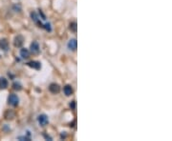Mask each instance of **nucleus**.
I'll use <instances>...</instances> for the list:
<instances>
[{
    "label": "nucleus",
    "instance_id": "f257e3e1",
    "mask_svg": "<svg viewBox=\"0 0 172 141\" xmlns=\"http://www.w3.org/2000/svg\"><path fill=\"white\" fill-rule=\"evenodd\" d=\"M8 103L12 106H17L18 103H19V98L16 94H10L8 97Z\"/></svg>",
    "mask_w": 172,
    "mask_h": 141
},
{
    "label": "nucleus",
    "instance_id": "f03ea898",
    "mask_svg": "<svg viewBox=\"0 0 172 141\" xmlns=\"http://www.w3.org/2000/svg\"><path fill=\"white\" fill-rule=\"evenodd\" d=\"M37 121H38V123L41 125V126H46V125L49 123V119H48L46 115H40V116L37 117Z\"/></svg>",
    "mask_w": 172,
    "mask_h": 141
},
{
    "label": "nucleus",
    "instance_id": "7ed1b4c3",
    "mask_svg": "<svg viewBox=\"0 0 172 141\" xmlns=\"http://www.w3.org/2000/svg\"><path fill=\"white\" fill-rule=\"evenodd\" d=\"M23 42H24V38H23L22 35H16V36L14 37L13 44H14L15 47H17V48L21 47L22 45H23Z\"/></svg>",
    "mask_w": 172,
    "mask_h": 141
},
{
    "label": "nucleus",
    "instance_id": "20e7f679",
    "mask_svg": "<svg viewBox=\"0 0 172 141\" xmlns=\"http://www.w3.org/2000/svg\"><path fill=\"white\" fill-rule=\"evenodd\" d=\"M49 91L51 92L52 94H58L60 92V87L58 84H56V83H52L50 87H49Z\"/></svg>",
    "mask_w": 172,
    "mask_h": 141
},
{
    "label": "nucleus",
    "instance_id": "39448f33",
    "mask_svg": "<svg viewBox=\"0 0 172 141\" xmlns=\"http://www.w3.org/2000/svg\"><path fill=\"white\" fill-rule=\"evenodd\" d=\"M30 49H31V51H32L33 53H38L39 52L38 43L36 42V41H33V43H31Z\"/></svg>",
    "mask_w": 172,
    "mask_h": 141
},
{
    "label": "nucleus",
    "instance_id": "423d86ee",
    "mask_svg": "<svg viewBox=\"0 0 172 141\" xmlns=\"http://www.w3.org/2000/svg\"><path fill=\"white\" fill-rule=\"evenodd\" d=\"M0 49L4 51H7L9 50V42L7 39L3 38L0 40Z\"/></svg>",
    "mask_w": 172,
    "mask_h": 141
},
{
    "label": "nucleus",
    "instance_id": "0eeeda50",
    "mask_svg": "<svg viewBox=\"0 0 172 141\" xmlns=\"http://www.w3.org/2000/svg\"><path fill=\"white\" fill-rule=\"evenodd\" d=\"M27 65L31 68L35 69V70H40V68H41V64L37 61H30V62L27 63Z\"/></svg>",
    "mask_w": 172,
    "mask_h": 141
},
{
    "label": "nucleus",
    "instance_id": "6e6552de",
    "mask_svg": "<svg viewBox=\"0 0 172 141\" xmlns=\"http://www.w3.org/2000/svg\"><path fill=\"white\" fill-rule=\"evenodd\" d=\"M77 47V42L76 39H71L68 42V48L72 51H76Z\"/></svg>",
    "mask_w": 172,
    "mask_h": 141
},
{
    "label": "nucleus",
    "instance_id": "1a4fd4ad",
    "mask_svg": "<svg viewBox=\"0 0 172 141\" xmlns=\"http://www.w3.org/2000/svg\"><path fill=\"white\" fill-rule=\"evenodd\" d=\"M63 92H64L65 95H67V96H70L71 94H73V88H72V86L70 85H66L63 88Z\"/></svg>",
    "mask_w": 172,
    "mask_h": 141
},
{
    "label": "nucleus",
    "instance_id": "9d476101",
    "mask_svg": "<svg viewBox=\"0 0 172 141\" xmlns=\"http://www.w3.org/2000/svg\"><path fill=\"white\" fill-rule=\"evenodd\" d=\"M8 87V80L5 77H0V90H4Z\"/></svg>",
    "mask_w": 172,
    "mask_h": 141
},
{
    "label": "nucleus",
    "instance_id": "9b49d317",
    "mask_svg": "<svg viewBox=\"0 0 172 141\" xmlns=\"http://www.w3.org/2000/svg\"><path fill=\"white\" fill-rule=\"evenodd\" d=\"M20 55H21L22 58H28L29 56H30V52H29V50L28 49H21V51H20Z\"/></svg>",
    "mask_w": 172,
    "mask_h": 141
},
{
    "label": "nucleus",
    "instance_id": "f8f14e48",
    "mask_svg": "<svg viewBox=\"0 0 172 141\" xmlns=\"http://www.w3.org/2000/svg\"><path fill=\"white\" fill-rule=\"evenodd\" d=\"M31 17H32V19H33V21H34L35 23H39V20H38V15L36 14V13H34V12H33V13H31ZM39 27H43L42 25H41V23H39Z\"/></svg>",
    "mask_w": 172,
    "mask_h": 141
},
{
    "label": "nucleus",
    "instance_id": "ddd939ff",
    "mask_svg": "<svg viewBox=\"0 0 172 141\" xmlns=\"http://www.w3.org/2000/svg\"><path fill=\"white\" fill-rule=\"evenodd\" d=\"M69 29L71 32H73V33H77V25L76 22H71L70 23V25H69Z\"/></svg>",
    "mask_w": 172,
    "mask_h": 141
},
{
    "label": "nucleus",
    "instance_id": "4468645a",
    "mask_svg": "<svg viewBox=\"0 0 172 141\" xmlns=\"http://www.w3.org/2000/svg\"><path fill=\"white\" fill-rule=\"evenodd\" d=\"M14 117V112L13 111H7L6 114H5V118L6 119H13Z\"/></svg>",
    "mask_w": 172,
    "mask_h": 141
},
{
    "label": "nucleus",
    "instance_id": "2eb2a0df",
    "mask_svg": "<svg viewBox=\"0 0 172 141\" xmlns=\"http://www.w3.org/2000/svg\"><path fill=\"white\" fill-rule=\"evenodd\" d=\"M13 87V89H14V90H16V91H20L22 89L21 84H20V83H18V82H14Z\"/></svg>",
    "mask_w": 172,
    "mask_h": 141
},
{
    "label": "nucleus",
    "instance_id": "dca6fc26",
    "mask_svg": "<svg viewBox=\"0 0 172 141\" xmlns=\"http://www.w3.org/2000/svg\"><path fill=\"white\" fill-rule=\"evenodd\" d=\"M43 27H44V28H45V29H46L47 31H49V32H51V31H52L51 25H50L49 23H46V24H45V25L43 26Z\"/></svg>",
    "mask_w": 172,
    "mask_h": 141
},
{
    "label": "nucleus",
    "instance_id": "f3484780",
    "mask_svg": "<svg viewBox=\"0 0 172 141\" xmlns=\"http://www.w3.org/2000/svg\"><path fill=\"white\" fill-rule=\"evenodd\" d=\"M70 108L72 110H75V108H76V101H72V102L70 103Z\"/></svg>",
    "mask_w": 172,
    "mask_h": 141
}]
</instances>
